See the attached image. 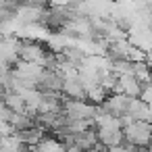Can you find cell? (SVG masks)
Returning a JSON list of instances; mask_svg holds the SVG:
<instances>
[{
	"mask_svg": "<svg viewBox=\"0 0 152 152\" xmlns=\"http://www.w3.org/2000/svg\"><path fill=\"white\" fill-rule=\"evenodd\" d=\"M123 140L133 148H148L152 144V125L144 121H135L133 125L123 129Z\"/></svg>",
	"mask_w": 152,
	"mask_h": 152,
	"instance_id": "obj_1",
	"label": "cell"
},
{
	"mask_svg": "<svg viewBox=\"0 0 152 152\" xmlns=\"http://www.w3.org/2000/svg\"><path fill=\"white\" fill-rule=\"evenodd\" d=\"M48 48L42 44V42H31V40H19V61H25V63H36L42 67V61L46 56Z\"/></svg>",
	"mask_w": 152,
	"mask_h": 152,
	"instance_id": "obj_2",
	"label": "cell"
},
{
	"mask_svg": "<svg viewBox=\"0 0 152 152\" xmlns=\"http://www.w3.org/2000/svg\"><path fill=\"white\" fill-rule=\"evenodd\" d=\"M102 106V110L106 113V115H110V117H121V115H125L127 113V106H129V98L127 96H123V94H110V96H106V100L100 104Z\"/></svg>",
	"mask_w": 152,
	"mask_h": 152,
	"instance_id": "obj_3",
	"label": "cell"
},
{
	"mask_svg": "<svg viewBox=\"0 0 152 152\" xmlns=\"http://www.w3.org/2000/svg\"><path fill=\"white\" fill-rule=\"evenodd\" d=\"M61 94H63L65 100H79V102H86V90H83L79 77H77V79H65Z\"/></svg>",
	"mask_w": 152,
	"mask_h": 152,
	"instance_id": "obj_4",
	"label": "cell"
},
{
	"mask_svg": "<svg viewBox=\"0 0 152 152\" xmlns=\"http://www.w3.org/2000/svg\"><path fill=\"white\" fill-rule=\"evenodd\" d=\"M17 137H19V142L23 144V146H27V148H34V146H38L42 140H44V129L42 127H31V129H25V131H17L15 133Z\"/></svg>",
	"mask_w": 152,
	"mask_h": 152,
	"instance_id": "obj_5",
	"label": "cell"
},
{
	"mask_svg": "<svg viewBox=\"0 0 152 152\" xmlns=\"http://www.w3.org/2000/svg\"><path fill=\"white\" fill-rule=\"evenodd\" d=\"M73 142H75V146H79L83 152H90L92 148H96V146H98L96 131H92V129L81 131V133H73Z\"/></svg>",
	"mask_w": 152,
	"mask_h": 152,
	"instance_id": "obj_6",
	"label": "cell"
},
{
	"mask_svg": "<svg viewBox=\"0 0 152 152\" xmlns=\"http://www.w3.org/2000/svg\"><path fill=\"white\" fill-rule=\"evenodd\" d=\"M110 73L117 75V77H125V75H131V63L125 58V61H113L110 63Z\"/></svg>",
	"mask_w": 152,
	"mask_h": 152,
	"instance_id": "obj_7",
	"label": "cell"
},
{
	"mask_svg": "<svg viewBox=\"0 0 152 152\" xmlns=\"http://www.w3.org/2000/svg\"><path fill=\"white\" fill-rule=\"evenodd\" d=\"M127 61L133 65V63H146V52H142L140 48H129V52H127Z\"/></svg>",
	"mask_w": 152,
	"mask_h": 152,
	"instance_id": "obj_8",
	"label": "cell"
},
{
	"mask_svg": "<svg viewBox=\"0 0 152 152\" xmlns=\"http://www.w3.org/2000/svg\"><path fill=\"white\" fill-rule=\"evenodd\" d=\"M140 100H142L144 104H152V83H150V86H144V88H142Z\"/></svg>",
	"mask_w": 152,
	"mask_h": 152,
	"instance_id": "obj_9",
	"label": "cell"
},
{
	"mask_svg": "<svg viewBox=\"0 0 152 152\" xmlns=\"http://www.w3.org/2000/svg\"><path fill=\"white\" fill-rule=\"evenodd\" d=\"M146 152H152V144H150V146H148V148H146Z\"/></svg>",
	"mask_w": 152,
	"mask_h": 152,
	"instance_id": "obj_10",
	"label": "cell"
}]
</instances>
